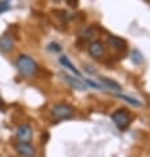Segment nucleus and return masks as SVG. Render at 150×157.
Here are the masks:
<instances>
[{
    "label": "nucleus",
    "instance_id": "obj_8",
    "mask_svg": "<svg viewBox=\"0 0 150 157\" xmlns=\"http://www.w3.org/2000/svg\"><path fill=\"white\" fill-rule=\"evenodd\" d=\"M100 84L104 87V89H110V91H121V85L117 83V81L112 80V78H108V77H100Z\"/></svg>",
    "mask_w": 150,
    "mask_h": 157
},
{
    "label": "nucleus",
    "instance_id": "obj_15",
    "mask_svg": "<svg viewBox=\"0 0 150 157\" xmlns=\"http://www.w3.org/2000/svg\"><path fill=\"white\" fill-rule=\"evenodd\" d=\"M85 83L88 84V85H90L92 88H97V89H104V87L100 84V83H96V81H93V80H90V78H86L85 80Z\"/></svg>",
    "mask_w": 150,
    "mask_h": 157
},
{
    "label": "nucleus",
    "instance_id": "obj_16",
    "mask_svg": "<svg viewBox=\"0 0 150 157\" xmlns=\"http://www.w3.org/2000/svg\"><path fill=\"white\" fill-rule=\"evenodd\" d=\"M48 49L49 51H54V52H58V51H61V47H60V44H57V43H51Z\"/></svg>",
    "mask_w": 150,
    "mask_h": 157
},
{
    "label": "nucleus",
    "instance_id": "obj_1",
    "mask_svg": "<svg viewBox=\"0 0 150 157\" xmlns=\"http://www.w3.org/2000/svg\"><path fill=\"white\" fill-rule=\"evenodd\" d=\"M16 67H17L19 72H20L21 75H24V76H28V77L35 76L39 71V67L36 64V61H35L32 57L27 56V55L19 56L17 61H16Z\"/></svg>",
    "mask_w": 150,
    "mask_h": 157
},
{
    "label": "nucleus",
    "instance_id": "obj_13",
    "mask_svg": "<svg viewBox=\"0 0 150 157\" xmlns=\"http://www.w3.org/2000/svg\"><path fill=\"white\" fill-rule=\"evenodd\" d=\"M132 60H133V63H136V64H141V63L144 61V57H142V55L138 52L137 49H134L132 52Z\"/></svg>",
    "mask_w": 150,
    "mask_h": 157
},
{
    "label": "nucleus",
    "instance_id": "obj_6",
    "mask_svg": "<svg viewBox=\"0 0 150 157\" xmlns=\"http://www.w3.org/2000/svg\"><path fill=\"white\" fill-rule=\"evenodd\" d=\"M16 136L20 143H29L31 139H32V128L27 124L20 125V127L17 128Z\"/></svg>",
    "mask_w": 150,
    "mask_h": 157
},
{
    "label": "nucleus",
    "instance_id": "obj_3",
    "mask_svg": "<svg viewBox=\"0 0 150 157\" xmlns=\"http://www.w3.org/2000/svg\"><path fill=\"white\" fill-rule=\"evenodd\" d=\"M112 120L120 129L128 128V125L130 124V116L125 109H120V111L114 112L112 115Z\"/></svg>",
    "mask_w": 150,
    "mask_h": 157
},
{
    "label": "nucleus",
    "instance_id": "obj_5",
    "mask_svg": "<svg viewBox=\"0 0 150 157\" xmlns=\"http://www.w3.org/2000/svg\"><path fill=\"white\" fill-rule=\"evenodd\" d=\"M88 52H89V55L92 57L100 59V57L104 56V53H105V47H104V44H102L101 41H98V40L92 41L89 44V47H88Z\"/></svg>",
    "mask_w": 150,
    "mask_h": 157
},
{
    "label": "nucleus",
    "instance_id": "obj_4",
    "mask_svg": "<svg viewBox=\"0 0 150 157\" xmlns=\"http://www.w3.org/2000/svg\"><path fill=\"white\" fill-rule=\"evenodd\" d=\"M60 76L64 78V80L68 83L70 87L74 88V89H78V91H85L86 89V84L85 83H82V81L80 80V77H74V76H70V75L68 73H60Z\"/></svg>",
    "mask_w": 150,
    "mask_h": 157
},
{
    "label": "nucleus",
    "instance_id": "obj_14",
    "mask_svg": "<svg viewBox=\"0 0 150 157\" xmlns=\"http://www.w3.org/2000/svg\"><path fill=\"white\" fill-rule=\"evenodd\" d=\"M9 3L7 2V0H0V13L6 12V11L9 10Z\"/></svg>",
    "mask_w": 150,
    "mask_h": 157
},
{
    "label": "nucleus",
    "instance_id": "obj_12",
    "mask_svg": "<svg viewBox=\"0 0 150 157\" xmlns=\"http://www.w3.org/2000/svg\"><path fill=\"white\" fill-rule=\"evenodd\" d=\"M118 97H120V99H122L124 101H126V103H129V104L134 105V107H137V105H141V101H138L137 99H134V97H132V96H126V95H118Z\"/></svg>",
    "mask_w": 150,
    "mask_h": 157
},
{
    "label": "nucleus",
    "instance_id": "obj_11",
    "mask_svg": "<svg viewBox=\"0 0 150 157\" xmlns=\"http://www.w3.org/2000/svg\"><path fill=\"white\" fill-rule=\"evenodd\" d=\"M60 64H61L62 67H64V68H68V69L70 71V72H73L77 77H80V76H81L80 71H78V69L76 68V67H74V65L72 64V61H70L66 56H61V57H60Z\"/></svg>",
    "mask_w": 150,
    "mask_h": 157
},
{
    "label": "nucleus",
    "instance_id": "obj_2",
    "mask_svg": "<svg viewBox=\"0 0 150 157\" xmlns=\"http://www.w3.org/2000/svg\"><path fill=\"white\" fill-rule=\"evenodd\" d=\"M74 115V108L69 104L61 103V104H56L52 108V117L54 120H66L70 119Z\"/></svg>",
    "mask_w": 150,
    "mask_h": 157
},
{
    "label": "nucleus",
    "instance_id": "obj_7",
    "mask_svg": "<svg viewBox=\"0 0 150 157\" xmlns=\"http://www.w3.org/2000/svg\"><path fill=\"white\" fill-rule=\"evenodd\" d=\"M16 152L23 157H33L36 151L29 143H19L16 145Z\"/></svg>",
    "mask_w": 150,
    "mask_h": 157
},
{
    "label": "nucleus",
    "instance_id": "obj_9",
    "mask_svg": "<svg viewBox=\"0 0 150 157\" xmlns=\"http://www.w3.org/2000/svg\"><path fill=\"white\" fill-rule=\"evenodd\" d=\"M13 48V39L8 36V35H4V36L0 37V49L3 52H9L11 49Z\"/></svg>",
    "mask_w": 150,
    "mask_h": 157
},
{
    "label": "nucleus",
    "instance_id": "obj_17",
    "mask_svg": "<svg viewBox=\"0 0 150 157\" xmlns=\"http://www.w3.org/2000/svg\"><path fill=\"white\" fill-rule=\"evenodd\" d=\"M65 2H66V4L70 6V7H76L78 0H65Z\"/></svg>",
    "mask_w": 150,
    "mask_h": 157
},
{
    "label": "nucleus",
    "instance_id": "obj_10",
    "mask_svg": "<svg viewBox=\"0 0 150 157\" xmlns=\"http://www.w3.org/2000/svg\"><path fill=\"white\" fill-rule=\"evenodd\" d=\"M108 41H109V45L113 47V48H117V49H125L126 48V41L118 36H109Z\"/></svg>",
    "mask_w": 150,
    "mask_h": 157
}]
</instances>
